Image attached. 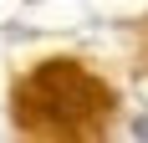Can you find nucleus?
I'll list each match as a JSON object with an SVG mask.
<instances>
[{"instance_id":"nucleus-1","label":"nucleus","mask_w":148,"mask_h":143,"mask_svg":"<svg viewBox=\"0 0 148 143\" xmlns=\"http://www.w3.org/2000/svg\"><path fill=\"white\" fill-rule=\"evenodd\" d=\"M112 92L77 61H46L15 92V123L26 138H102Z\"/></svg>"}]
</instances>
